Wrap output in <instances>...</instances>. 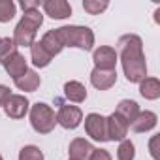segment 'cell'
Segmentation results:
<instances>
[{
  "label": "cell",
  "mask_w": 160,
  "mask_h": 160,
  "mask_svg": "<svg viewBox=\"0 0 160 160\" xmlns=\"http://www.w3.org/2000/svg\"><path fill=\"white\" fill-rule=\"evenodd\" d=\"M30 124L38 134H49L57 124V115L47 104L38 102L30 109Z\"/></svg>",
  "instance_id": "obj_4"
},
{
  "label": "cell",
  "mask_w": 160,
  "mask_h": 160,
  "mask_svg": "<svg viewBox=\"0 0 160 160\" xmlns=\"http://www.w3.org/2000/svg\"><path fill=\"white\" fill-rule=\"evenodd\" d=\"M139 92L147 100H156L160 96V81L156 77H145L139 85Z\"/></svg>",
  "instance_id": "obj_18"
},
{
  "label": "cell",
  "mask_w": 160,
  "mask_h": 160,
  "mask_svg": "<svg viewBox=\"0 0 160 160\" xmlns=\"http://www.w3.org/2000/svg\"><path fill=\"white\" fill-rule=\"evenodd\" d=\"M19 160H43V152L36 145H27L19 152Z\"/></svg>",
  "instance_id": "obj_24"
},
{
  "label": "cell",
  "mask_w": 160,
  "mask_h": 160,
  "mask_svg": "<svg viewBox=\"0 0 160 160\" xmlns=\"http://www.w3.org/2000/svg\"><path fill=\"white\" fill-rule=\"evenodd\" d=\"M89 160H111V154L106 149H94Z\"/></svg>",
  "instance_id": "obj_26"
},
{
  "label": "cell",
  "mask_w": 160,
  "mask_h": 160,
  "mask_svg": "<svg viewBox=\"0 0 160 160\" xmlns=\"http://www.w3.org/2000/svg\"><path fill=\"white\" fill-rule=\"evenodd\" d=\"M106 124H108V141H122L130 128V124L117 113L109 115L106 119Z\"/></svg>",
  "instance_id": "obj_7"
},
{
  "label": "cell",
  "mask_w": 160,
  "mask_h": 160,
  "mask_svg": "<svg viewBox=\"0 0 160 160\" xmlns=\"http://www.w3.org/2000/svg\"><path fill=\"white\" fill-rule=\"evenodd\" d=\"M0 160H4V158H2V156H0Z\"/></svg>",
  "instance_id": "obj_30"
},
{
  "label": "cell",
  "mask_w": 160,
  "mask_h": 160,
  "mask_svg": "<svg viewBox=\"0 0 160 160\" xmlns=\"http://www.w3.org/2000/svg\"><path fill=\"white\" fill-rule=\"evenodd\" d=\"M70 160H72V158H70Z\"/></svg>",
  "instance_id": "obj_31"
},
{
  "label": "cell",
  "mask_w": 160,
  "mask_h": 160,
  "mask_svg": "<svg viewBox=\"0 0 160 160\" xmlns=\"http://www.w3.org/2000/svg\"><path fill=\"white\" fill-rule=\"evenodd\" d=\"M40 43H42V47H43V49H45L51 57L58 55V53L64 49V45H62V42H60V38H58V34H57V28H55V30L45 32Z\"/></svg>",
  "instance_id": "obj_15"
},
{
  "label": "cell",
  "mask_w": 160,
  "mask_h": 160,
  "mask_svg": "<svg viewBox=\"0 0 160 160\" xmlns=\"http://www.w3.org/2000/svg\"><path fill=\"white\" fill-rule=\"evenodd\" d=\"M119 53L124 75L130 83H141L147 75V64L143 55V43L141 38L136 34H126L119 40Z\"/></svg>",
  "instance_id": "obj_1"
},
{
  "label": "cell",
  "mask_w": 160,
  "mask_h": 160,
  "mask_svg": "<svg viewBox=\"0 0 160 160\" xmlns=\"http://www.w3.org/2000/svg\"><path fill=\"white\" fill-rule=\"evenodd\" d=\"M108 2H100V0H85L83 2V8H85V12H89L91 15H98V13H102L104 10H108Z\"/></svg>",
  "instance_id": "obj_25"
},
{
  "label": "cell",
  "mask_w": 160,
  "mask_h": 160,
  "mask_svg": "<svg viewBox=\"0 0 160 160\" xmlns=\"http://www.w3.org/2000/svg\"><path fill=\"white\" fill-rule=\"evenodd\" d=\"M21 8H23V12L40 10V2H36V0H23V2H21Z\"/></svg>",
  "instance_id": "obj_27"
},
{
  "label": "cell",
  "mask_w": 160,
  "mask_h": 160,
  "mask_svg": "<svg viewBox=\"0 0 160 160\" xmlns=\"http://www.w3.org/2000/svg\"><path fill=\"white\" fill-rule=\"evenodd\" d=\"M4 68H6V72L13 77V81H15V79H19L21 75H25V73L28 72L27 60H25V57H23L21 53H15V55L4 64Z\"/></svg>",
  "instance_id": "obj_13"
},
{
  "label": "cell",
  "mask_w": 160,
  "mask_h": 160,
  "mask_svg": "<svg viewBox=\"0 0 160 160\" xmlns=\"http://www.w3.org/2000/svg\"><path fill=\"white\" fill-rule=\"evenodd\" d=\"M134 154H136L134 143L130 139H122L117 149V160H134Z\"/></svg>",
  "instance_id": "obj_23"
},
{
  "label": "cell",
  "mask_w": 160,
  "mask_h": 160,
  "mask_svg": "<svg viewBox=\"0 0 160 160\" xmlns=\"http://www.w3.org/2000/svg\"><path fill=\"white\" fill-rule=\"evenodd\" d=\"M83 121V113L77 106H60L58 108V113H57V122L66 128V130H72V128H77Z\"/></svg>",
  "instance_id": "obj_5"
},
{
  "label": "cell",
  "mask_w": 160,
  "mask_h": 160,
  "mask_svg": "<svg viewBox=\"0 0 160 160\" xmlns=\"http://www.w3.org/2000/svg\"><path fill=\"white\" fill-rule=\"evenodd\" d=\"M85 132L96 139V141H108V124H106V117L98 115V113H91L85 117Z\"/></svg>",
  "instance_id": "obj_6"
},
{
  "label": "cell",
  "mask_w": 160,
  "mask_h": 160,
  "mask_svg": "<svg viewBox=\"0 0 160 160\" xmlns=\"http://www.w3.org/2000/svg\"><path fill=\"white\" fill-rule=\"evenodd\" d=\"M57 34L64 47H79L83 51H91L94 45V34L89 27H60Z\"/></svg>",
  "instance_id": "obj_3"
},
{
  "label": "cell",
  "mask_w": 160,
  "mask_h": 160,
  "mask_svg": "<svg viewBox=\"0 0 160 160\" xmlns=\"http://www.w3.org/2000/svg\"><path fill=\"white\" fill-rule=\"evenodd\" d=\"M117 81V72L115 70H100L94 68L91 73V83L98 89V91H108L115 85Z\"/></svg>",
  "instance_id": "obj_10"
},
{
  "label": "cell",
  "mask_w": 160,
  "mask_h": 160,
  "mask_svg": "<svg viewBox=\"0 0 160 160\" xmlns=\"http://www.w3.org/2000/svg\"><path fill=\"white\" fill-rule=\"evenodd\" d=\"M28 106L30 104L23 94H12L2 108H4V111L10 119H23L28 111Z\"/></svg>",
  "instance_id": "obj_8"
},
{
  "label": "cell",
  "mask_w": 160,
  "mask_h": 160,
  "mask_svg": "<svg viewBox=\"0 0 160 160\" xmlns=\"http://www.w3.org/2000/svg\"><path fill=\"white\" fill-rule=\"evenodd\" d=\"M17 53V45L12 38H0V64H6Z\"/></svg>",
  "instance_id": "obj_21"
},
{
  "label": "cell",
  "mask_w": 160,
  "mask_h": 160,
  "mask_svg": "<svg viewBox=\"0 0 160 160\" xmlns=\"http://www.w3.org/2000/svg\"><path fill=\"white\" fill-rule=\"evenodd\" d=\"M92 60L96 64V68L100 70H115V64H117V51L109 45H102L94 51L92 55Z\"/></svg>",
  "instance_id": "obj_9"
},
{
  "label": "cell",
  "mask_w": 160,
  "mask_h": 160,
  "mask_svg": "<svg viewBox=\"0 0 160 160\" xmlns=\"http://www.w3.org/2000/svg\"><path fill=\"white\" fill-rule=\"evenodd\" d=\"M43 23V15L40 13V10H28L25 12L23 19L19 21V25L15 27V32H13V42L15 45L19 47H30L34 43V38H36V32L38 28L42 27Z\"/></svg>",
  "instance_id": "obj_2"
},
{
  "label": "cell",
  "mask_w": 160,
  "mask_h": 160,
  "mask_svg": "<svg viewBox=\"0 0 160 160\" xmlns=\"http://www.w3.org/2000/svg\"><path fill=\"white\" fill-rule=\"evenodd\" d=\"M92 151H94V147L87 139H83V138L73 139L70 143V147H68V152H70L72 160H89L91 154H92Z\"/></svg>",
  "instance_id": "obj_12"
},
{
  "label": "cell",
  "mask_w": 160,
  "mask_h": 160,
  "mask_svg": "<svg viewBox=\"0 0 160 160\" xmlns=\"http://www.w3.org/2000/svg\"><path fill=\"white\" fill-rule=\"evenodd\" d=\"M156 115L152 111H139V115L134 119V122L130 124L134 132H149L156 126Z\"/></svg>",
  "instance_id": "obj_14"
},
{
  "label": "cell",
  "mask_w": 160,
  "mask_h": 160,
  "mask_svg": "<svg viewBox=\"0 0 160 160\" xmlns=\"http://www.w3.org/2000/svg\"><path fill=\"white\" fill-rule=\"evenodd\" d=\"M30 55H32V62H34V66H38V68H45L49 62H51V55L42 47V43L40 42H34L32 45H30Z\"/></svg>",
  "instance_id": "obj_20"
},
{
  "label": "cell",
  "mask_w": 160,
  "mask_h": 160,
  "mask_svg": "<svg viewBox=\"0 0 160 160\" xmlns=\"http://www.w3.org/2000/svg\"><path fill=\"white\" fill-rule=\"evenodd\" d=\"M17 6L12 0H0V23H8L13 19Z\"/></svg>",
  "instance_id": "obj_22"
},
{
  "label": "cell",
  "mask_w": 160,
  "mask_h": 160,
  "mask_svg": "<svg viewBox=\"0 0 160 160\" xmlns=\"http://www.w3.org/2000/svg\"><path fill=\"white\" fill-rule=\"evenodd\" d=\"M64 94H66V98L70 102L79 104V102H83L87 98V89L79 83V81H68L64 85Z\"/></svg>",
  "instance_id": "obj_17"
},
{
  "label": "cell",
  "mask_w": 160,
  "mask_h": 160,
  "mask_svg": "<svg viewBox=\"0 0 160 160\" xmlns=\"http://www.w3.org/2000/svg\"><path fill=\"white\" fill-rule=\"evenodd\" d=\"M10 96H12V94H10V89H8L6 85H0V106H4Z\"/></svg>",
  "instance_id": "obj_28"
},
{
  "label": "cell",
  "mask_w": 160,
  "mask_h": 160,
  "mask_svg": "<svg viewBox=\"0 0 160 160\" xmlns=\"http://www.w3.org/2000/svg\"><path fill=\"white\" fill-rule=\"evenodd\" d=\"M115 113L121 115L128 124H132L134 119L139 115V106H138L134 100H122V102L117 106V111H115Z\"/></svg>",
  "instance_id": "obj_19"
},
{
  "label": "cell",
  "mask_w": 160,
  "mask_h": 160,
  "mask_svg": "<svg viewBox=\"0 0 160 160\" xmlns=\"http://www.w3.org/2000/svg\"><path fill=\"white\" fill-rule=\"evenodd\" d=\"M43 12L51 19H66L72 15V6L66 0H47L43 2Z\"/></svg>",
  "instance_id": "obj_11"
},
{
  "label": "cell",
  "mask_w": 160,
  "mask_h": 160,
  "mask_svg": "<svg viewBox=\"0 0 160 160\" xmlns=\"http://www.w3.org/2000/svg\"><path fill=\"white\" fill-rule=\"evenodd\" d=\"M156 143H158V136H154V138L151 139V154H152V158H154V160H158V151H156Z\"/></svg>",
  "instance_id": "obj_29"
},
{
  "label": "cell",
  "mask_w": 160,
  "mask_h": 160,
  "mask_svg": "<svg viewBox=\"0 0 160 160\" xmlns=\"http://www.w3.org/2000/svg\"><path fill=\"white\" fill-rule=\"evenodd\" d=\"M40 83H42V79H40V75H38L34 70H28L25 75H21L19 79H15L17 89H21V91H25V92H34V91L40 87Z\"/></svg>",
  "instance_id": "obj_16"
}]
</instances>
